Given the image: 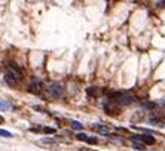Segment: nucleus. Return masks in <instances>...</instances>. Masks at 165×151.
Listing matches in <instances>:
<instances>
[{"instance_id": "nucleus-1", "label": "nucleus", "mask_w": 165, "mask_h": 151, "mask_svg": "<svg viewBox=\"0 0 165 151\" xmlns=\"http://www.w3.org/2000/svg\"><path fill=\"white\" fill-rule=\"evenodd\" d=\"M112 101L118 102L119 105H131L135 101V96L131 92H113L110 93Z\"/></svg>"}, {"instance_id": "nucleus-2", "label": "nucleus", "mask_w": 165, "mask_h": 151, "mask_svg": "<svg viewBox=\"0 0 165 151\" xmlns=\"http://www.w3.org/2000/svg\"><path fill=\"white\" fill-rule=\"evenodd\" d=\"M64 86L60 84V83H52L49 88H48V95L52 98V99H60L64 96Z\"/></svg>"}, {"instance_id": "nucleus-3", "label": "nucleus", "mask_w": 165, "mask_h": 151, "mask_svg": "<svg viewBox=\"0 0 165 151\" xmlns=\"http://www.w3.org/2000/svg\"><path fill=\"white\" fill-rule=\"evenodd\" d=\"M6 73H8V74H11V76L16 81L22 80V70H21V67H20L18 64H15V62H8V64H6Z\"/></svg>"}, {"instance_id": "nucleus-4", "label": "nucleus", "mask_w": 165, "mask_h": 151, "mask_svg": "<svg viewBox=\"0 0 165 151\" xmlns=\"http://www.w3.org/2000/svg\"><path fill=\"white\" fill-rule=\"evenodd\" d=\"M104 111H106V114H109V116H118V114L121 113V105L110 99L109 102L104 105Z\"/></svg>"}, {"instance_id": "nucleus-5", "label": "nucleus", "mask_w": 165, "mask_h": 151, "mask_svg": "<svg viewBox=\"0 0 165 151\" xmlns=\"http://www.w3.org/2000/svg\"><path fill=\"white\" fill-rule=\"evenodd\" d=\"M28 89H30L31 92H34V93H40L45 88H43V83H42V80H40V79H37V77H34L33 80L30 81Z\"/></svg>"}, {"instance_id": "nucleus-6", "label": "nucleus", "mask_w": 165, "mask_h": 151, "mask_svg": "<svg viewBox=\"0 0 165 151\" xmlns=\"http://www.w3.org/2000/svg\"><path fill=\"white\" fill-rule=\"evenodd\" d=\"M132 141H141L143 144H149V145H153L155 144V138L153 136H150V135H147V133H144V135H135V136H132Z\"/></svg>"}, {"instance_id": "nucleus-7", "label": "nucleus", "mask_w": 165, "mask_h": 151, "mask_svg": "<svg viewBox=\"0 0 165 151\" xmlns=\"http://www.w3.org/2000/svg\"><path fill=\"white\" fill-rule=\"evenodd\" d=\"M103 89L101 88H97V86H91V88H88L86 89V93H88V96H91V98H98L100 95H103Z\"/></svg>"}, {"instance_id": "nucleus-8", "label": "nucleus", "mask_w": 165, "mask_h": 151, "mask_svg": "<svg viewBox=\"0 0 165 151\" xmlns=\"http://www.w3.org/2000/svg\"><path fill=\"white\" fill-rule=\"evenodd\" d=\"M5 80H6V83H8L9 86H12V88H16V86H18V81L15 80L11 74H8V73L5 74Z\"/></svg>"}, {"instance_id": "nucleus-9", "label": "nucleus", "mask_w": 165, "mask_h": 151, "mask_svg": "<svg viewBox=\"0 0 165 151\" xmlns=\"http://www.w3.org/2000/svg\"><path fill=\"white\" fill-rule=\"evenodd\" d=\"M92 129H94V130H97V132H100V133H104V135H107V133H109V128L101 126V125H94Z\"/></svg>"}, {"instance_id": "nucleus-10", "label": "nucleus", "mask_w": 165, "mask_h": 151, "mask_svg": "<svg viewBox=\"0 0 165 151\" xmlns=\"http://www.w3.org/2000/svg\"><path fill=\"white\" fill-rule=\"evenodd\" d=\"M72 128L77 129V130H82V129H83V125L79 123V122H76V120H73V122H72Z\"/></svg>"}, {"instance_id": "nucleus-11", "label": "nucleus", "mask_w": 165, "mask_h": 151, "mask_svg": "<svg viewBox=\"0 0 165 151\" xmlns=\"http://www.w3.org/2000/svg\"><path fill=\"white\" fill-rule=\"evenodd\" d=\"M134 144H132V147L135 148V150H138V151H143L144 150V144H140V142H135V141H132Z\"/></svg>"}, {"instance_id": "nucleus-12", "label": "nucleus", "mask_w": 165, "mask_h": 151, "mask_svg": "<svg viewBox=\"0 0 165 151\" xmlns=\"http://www.w3.org/2000/svg\"><path fill=\"white\" fill-rule=\"evenodd\" d=\"M0 136H5V138H12L13 135H12L11 132L5 130V129H0Z\"/></svg>"}, {"instance_id": "nucleus-13", "label": "nucleus", "mask_w": 165, "mask_h": 151, "mask_svg": "<svg viewBox=\"0 0 165 151\" xmlns=\"http://www.w3.org/2000/svg\"><path fill=\"white\" fill-rule=\"evenodd\" d=\"M12 105L8 104V102H5V101H0V110H11Z\"/></svg>"}, {"instance_id": "nucleus-14", "label": "nucleus", "mask_w": 165, "mask_h": 151, "mask_svg": "<svg viewBox=\"0 0 165 151\" xmlns=\"http://www.w3.org/2000/svg\"><path fill=\"white\" fill-rule=\"evenodd\" d=\"M40 144H57V141L52 139V138H42Z\"/></svg>"}, {"instance_id": "nucleus-15", "label": "nucleus", "mask_w": 165, "mask_h": 151, "mask_svg": "<svg viewBox=\"0 0 165 151\" xmlns=\"http://www.w3.org/2000/svg\"><path fill=\"white\" fill-rule=\"evenodd\" d=\"M85 142H88V144H98V138H95V136H88Z\"/></svg>"}, {"instance_id": "nucleus-16", "label": "nucleus", "mask_w": 165, "mask_h": 151, "mask_svg": "<svg viewBox=\"0 0 165 151\" xmlns=\"http://www.w3.org/2000/svg\"><path fill=\"white\" fill-rule=\"evenodd\" d=\"M76 138H77L79 141H86L88 135H85V133H79V135H76Z\"/></svg>"}, {"instance_id": "nucleus-17", "label": "nucleus", "mask_w": 165, "mask_h": 151, "mask_svg": "<svg viewBox=\"0 0 165 151\" xmlns=\"http://www.w3.org/2000/svg\"><path fill=\"white\" fill-rule=\"evenodd\" d=\"M42 130H43V132H46V133H55V129L54 128H43Z\"/></svg>"}, {"instance_id": "nucleus-18", "label": "nucleus", "mask_w": 165, "mask_h": 151, "mask_svg": "<svg viewBox=\"0 0 165 151\" xmlns=\"http://www.w3.org/2000/svg\"><path fill=\"white\" fill-rule=\"evenodd\" d=\"M33 108H34V110H37V111H43V113L46 111V110H45L43 107H40V105H34Z\"/></svg>"}, {"instance_id": "nucleus-19", "label": "nucleus", "mask_w": 165, "mask_h": 151, "mask_svg": "<svg viewBox=\"0 0 165 151\" xmlns=\"http://www.w3.org/2000/svg\"><path fill=\"white\" fill-rule=\"evenodd\" d=\"M156 5H158L159 8H165V2H158Z\"/></svg>"}, {"instance_id": "nucleus-20", "label": "nucleus", "mask_w": 165, "mask_h": 151, "mask_svg": "<svg viewBox=\"0 0 165 151\" xmlns=\"http://www.w3.org/2000/svg\"><path fill=\"white\" fill-rule=\"evenodd\" d=\"M77 151H97V150H92V148H79Z\"/></svg>"}, {"instance_id": "nucleus-21", "label": "nucleus", "mask_w": 165, "mask_h": 151, "mask_svg": "<svg viewBox=\"0 0 165 151\" xmlns=\"http://www.w3.org/2000/svg\"><path fill=\"white\" fill-rule=\"evenodd\" d=\"M5 122V118H3V116H0V123H3Z\"/></svg>"}]
</instances>
